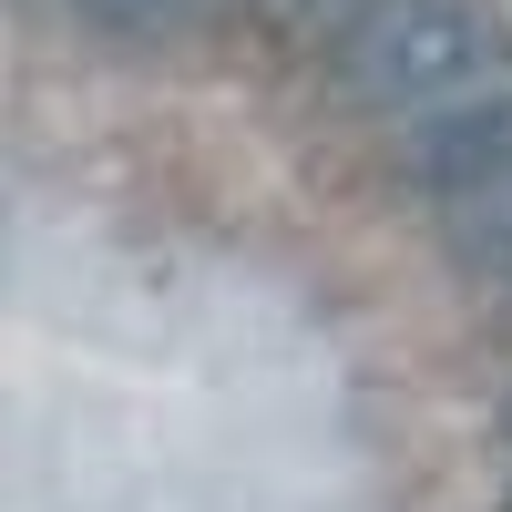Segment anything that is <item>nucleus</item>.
<instances>
[{
	"instance_id": "6",
	"label": "nucleus",
	"mask_w": 512,
	"mask_h": 512,
	"mask_svg": "<svg viewBox=\"0 0 512 512\" xmlns=\"http://www.w3.org/2000/svg\"><path fill=\"white\" fill-rule=\"evenodd\" d=\"M502 441H512V410H502Z\"/></svg>"
},
{
	"instance_id": "1",
	"label": "nucleus",
	"mask_w": 512,
	"mask_h": 512,
	"mask_svg": "<svg viewBox=\"0 0 512 512\" xmlns=\"http://www.w3.org/2000/svg\"><path fill=\"white\" fill-rule=\"evenodd\" d=\"M492 72V31L472 0H379V11L338 41V93L379 113H420Z\"/></svg>"
},
{
	"instance_id": "2",
	"label": "nucleus",
	"mask_w": 512,
	"mask_h": 512,
	"mask_svg": "<svg viewBox=\"0 0 512 512\" xmlns=\"http://www.w3.org/2000/svg\"><path fill=\"white\" fill-rule=\"evenodd\" d=\"M410 175L431 185L441 205L472 195V185H492V175H512V93L420 113V123H410Z\"/></svg>"
},
{
	"instance_id": "5",
	"label": "nucleus",
	"mask_w": 512,
	"mask_h": 512,
	"mask_svg": "<svg viewBox=\"0 0 512 512\" xmlns=\"http://www.w3.org/2000/svg\"><path fill=\"white\" fill-rule=\"evenodd\" d=\"M82 11H93L103 31H164V21L185 11V0H82Z\"/></svg>"
},
{
	"instance_id": "4",
	"label": "nucleus",
	"mask_w": 512,
	"mask_h": 512,
	"mask_svg": "<svg viewBox=\"0 0 512 512\" xmlns=\"http://www.w3.org/2000/svg\"><path fill=\"white\" fill-rule=\"evenodd\" d=\"M369 11H379V0H267V21H277L287 41H328V52H338Z\"/></svg>"
},
{
	"instance_id": "3",
	"label": "nucleus",
	"mask_w": 512,
	"mask_h": 512,
	"mask_svg": "<svg viewBox=\"0 0 512 512\" xmlns=\"http://www.w3.org/2000/svg\"><path fill=\"white\" fill-rule=\"evenodd\" d=\"M441 246H451L461 277L512 287V175H492V185H472V195H451V205H441Z\"/></svg>"
}]
</instances>
